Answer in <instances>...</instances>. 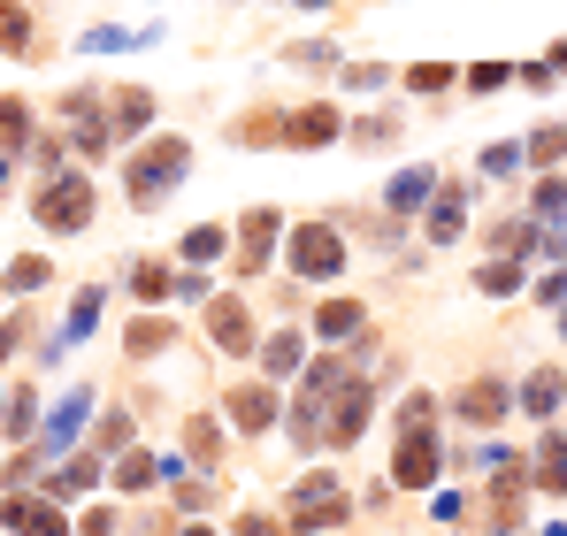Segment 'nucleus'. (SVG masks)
I'll list each match as a JSON object with an SVG mask.
<instances>
[{
  "instance_id": "f257e3e1",
  "label": "nucleus",
  "mask_w": 567,
  "mask_h": 536,
  "mask_svg": "<svg viewBox=\"0 0 567 536\" xmlns=\"http://www.w3.org/2000/svg\"><path fill=\"white\" fill-rule=\"evenodd\" d=\"M185 169H192L185 138H154V146L138 154V169H131V199H138V207H154L162 192H177V184H185Z\"/></svg>"
},
{
  "instance_id": "f03ea898",
  "label": "nucleus",
  "mask_w": 567,
  "mask_h": 536,
  "mask_svg": "<svg viewBox=\"0 0 567 536\" xmlns=\"http://www.w3.org/2000/svg\"><path fill=\"white\" fill-rule=\"evenodd\" d=\"M291 268L315 276V284L338 276V268H346V238H338L330 223H299V230H291Z\"/></svg>"
},
{
  "instance_id": "7ed1b4c3",
  "label": "nucleus",
  "mask_w": 567,
  "mask_h": 536,
  "mask_svg": "<svg viewBox=\"0 0 567 536\" xmlns=\"http://www.w3.org/2000/svg\"><path fill=\"white\" fill-rule=\"evenodd\" d=\"M85 215H93V184L85 177H54L39 192V223H47V230L70 238V230H85Z\"/></svg>"
},
{
  "instance_id": "20e7f679",
  "label": "nucleus",
  "mask_w": 567,
  "mask_h": 536,
  "mask_svg": "<svg viewBox=\"0 0 567 536\" xmlns=\"http://www.w3.org/2000/svg\"><path fill=\"white\" fill-rule=\"evenodd\" d=\"M291 522H299V529H330V522H346V483H338V475H307V483L291 491Z\"/></svg>"
},
{
  "instance_id": "39448f33",
  "label": "nucleus",
  "mask_w": 567,
  "mask_h": 536,
  "mask_svg": "<svg viewBox=\"0 0 567 536\" xmlns=\"http://www.w3.org/2000/svg\"><path fill=\"white\" fill-rule=\"evenodd\" d=\"M391 475H399L406 491H430V483H437V445H430V422H422V430H399V460H391Z\"/></svg>"
},
{
  "instance_id": "423d86ee",
  "label": "nucleus",
  "mask_w": 567,
  "mask_h": 536,
  "mask_svg": "<svg viewBox=\"0 0 567 536\" xmlns=\"http://www.w3.org/2000/svg\"><path fill=\"white\" fill-rule=\"evenodd\" d=\"M361 430H369V391H361V383L330 391V430H322V437H330V445H353Z\"/></svg>"
},
{
  "instance_id": "0eeeda50",
  "label": "nucleus",
  "mask_w": 567,
  "mask_h": 536,
  "mask_svg": "<svg viewBox=\"0 0 567 536\" xmlns=\"http://www.w3.org/2000/svg\"><path fill=\"white\" fill-rule=\"evenodd\" d=\"M93 399H100V391H70V399L54 406V422L39 430V452H70V437H78V430H85V414H93Z\"/></svg>"
},
{
  "instance_id": "6e6552de",
  "label": "nucleus",
  "mask_w": 567,
  "mask_h": 536,
  "mask_svg": "<svg viewBox=\"0 0 567 536\" xmlns=\"http://www.w3.org/2000/svg\"><path fill=\"white\" fill-rule=\"evenodd\" d=\"M8 529L16 536H70V522H62L54 498H8Z\"/></svg>"
},
{
  "instance_id": "1a4fd4ad",
  "label": "nucleus",
  "mask_w": 567,
  "mask_h": 536,
  "mask_svg": "<svg viewBox=\"0 0 567 536\" xmlns=\"http://www.w3.org/2000/svg\"><path fill=\"white\" fill-rule=\"evenodd\" d=\"M346 123H338V107H299V115H284V146H330Z\"/></svg>"
},
{
  "instance_id": "9d476101",
  "label": "nucleus",
  "mask_w": 567,
  "mask_h": 536,
  "mask_svg": "<svg viewBox=\"0 0 567 536\" xmlns=\"http://www.w3.org/2000/svg\"><path fill=\"white\" fill-rule=\"evenodd\" d=\"M207 338H215L223 353H254V330H246V307H238V299H215V307H207Z\"/></svg>"
},
{
  "instance_id": "9b49d317",
  "label": "nucleus",
  "mask_w": 567,
  "mask_h": 536,
  "mask_svg": "<svg viewBox=\"0 0 567 536\" xmlns=\"http://www.w3.org/2000/svg\"><path fill=\"white\" fill-rule=\"evenodd\" d=\"M269 246H277V207H254L238 230V268H269Z\"/></svg>"
},
{
  "instance_id": "f8f14e48",
  "label": "nucleus",
  "mask_w": 567,
  "mask_h": 536,
  "mask_svg": "<svg viewBox=\"0 0 567 536\" xmlns=\"http://www.w3.org/2000/svg\"><path fill=\"white\" fill-rule=\"evenodd\" d=\"M230 422L261 437V430L277 422V391H261V383H246V391H230Z\"/></svg>"
},
{
  "instance_id": "ddd939ff",
  "label": "nucleus",
  "mask_w": 567,
  "mask_h": 536,
  "mask_svg": "<svg viewBox=\"0 0 567 536\" xmlns=\"http://www.w3.org/2000/svg\"><path fill=\"white\" fill-rule=\"evenodd\" d=\"M560 391H567V375H560V368H529V383H522V406H529V414L545 422V414L560 406Z\"/></svg>"
},
{
  "instance_id": "4468645a",
  "label": "nucleus",
  "mask_w": 567,
  "mask_h": 536,
  "mask_svg": "<svg viewBox=\"0 0 567 536\" xmlns=\"http://www.w3.org/2000/svg\"><path fill=\"white\" fill-rule=\"evenodd\" d=\"M514 399H506V383H468L461 391V422H498Z\"/></svg>"
},
{
  "instance_id": "2eb2a0df",
  "label": "nucleus",
  "mask_w": 567,
  "mask_h": 536,
  "mask_svg": "<svg viewBox=\"0 0 567 536\" xmlns=\"http://www.w3.org/2000/svg\"><path fill=\"white\" fill-rule=\"evenodd\" d=\"M361 322H369V315H361V307H353V299H330V307H322V315H315V330H322V338H330V346H346V338H361Z\"/></svg>"
},
{
  "instance_id": "dca6fc26",
  "label": "nucleus",
  "mask_w": 567,
  "mask_h": 536,
  "mask_svg": "<svg viewBox=\"0 0 567 536\" xmlns=\"http://www.w3.org/2000/svg\"><path fill=\"white\" fill-rule=\"evenodd\" d=\"M154 475H177V460H154V452H123V460H115V483H123V491H146Z\"/></svg>"
},
{
  "instance_id": "f3484780",
  "label": "nucleus",
  "mask_w": 567,
  "mask_h": 536,
  "mask_svg": "<svg viewBox=\"0 0 567 536\" xmlns=\"http://www.w3.org/2000/svg\"><path fill=\"white\" fill-rule=\"evenodd\" d=\"M430 192H437V177H430V169H406V177H391V192H383V199H391V215H414Z\"/></svg>"
},
{
  "instance_id": "a211bd4d",
  "label": "nucleus",
  "mask_w": 567,
  "mask_h": 536,
  "mask_svg": "<svg viewBox=\"0 0 567 536\" xmlns=\"http://www.w3.org/2000/svg\"><path fill=\"white\" fill-rule=\"evenodd\" d=\"M461 215H468V192H461V184H453V192H437V215H430V238H437V246H453V238H461Z\"/></svg>"
},
{
  "instance_id": "6ab92c4d",
  "label": "nucleus",
  "mask_w": 567,
  "mask_h": 536,
  "mask_svg": "<svg viewBox=\"0 0 567 536\" xmlns=\"http://www.w3.org/2000/svg\"><path fill=\"white\" fill-rule=\"evenodd\" d=\"M93 322H100V284H93V291H78V307H70V322H62V338H54V346H78V338H93Z\"/></svg>"
},
{
  "instance_id": "aec40b11",
  "label": "nucleus",
  "mask_w": 567,
  "mask_h": 536,
  "mask_svg": "<svg viewBox=\"0 0 567 536\" xmlns=\"http://www.w3.org/2000/svg\"><path fill=\"white\" fill-rule=\"evenodd\" d=\"M529 223H567V184L560 177H545L529 192Z\"/></svg>"
},
{
  "instance_id": "412c9836",
  "label": "nucleus",
  "mask_w": 567,
  "mask_h": 536,
  "mask_svg": "<svg viewBox=\"0 0 567 536\" xmlns=\"http://www.w3.org/2000/svg\"><path fill=\"white\" fill-rule=\"evenodd\" d=\"M0 146H8V154L39 146V138H31V115H23V100H0Z\"/></svg>"
},
{
  "instance_id": "4be33fe9",
  "label": "nucleus",
  "mask_w": 567,
  "mask_h": 536,
  "mask_svg": "<svg viewBox=\"0 0 567 536\" xmlns=\"http://www.w3.org/2000/svg\"><path fill=\"white\" fill-rule=\"evenodd\" d=\"M537 483L545 491H567V437H545L537 445Z\"/></svg>"
},
{
  "instance_id": "5701e85b",
  "label": "nucleus",
  "mask_w": 567,
  "mask_h": 536,
  "mask_svg": "<svg viewBox=\"0 0 567 536\" xmlns=\"http://www.w3.org/2000/svg\"><path fill=\"white\" fill-rule=\"evenodd\" d=\"M0 47H8V54H31V16H23L16 0H0Z\"/></svg>"
},
{
  "instance_id": "b1692460",
  "label": "nucleus",
  "mask_w": 567,
  "mask_h": 536,
  "mask_svg": "<svg viewBox=\"0 0 567 536\" xmlns=\"http://www.w3.org/2000/svg\"><path fill=\"white\" fill-rule=\"evenodd\" d=\"M475 284H483L491 299H506V291H522V261H506V254H498L491 268H475Z\"/></svg>"
},
{
  "instance_id": "393cba45",
  "label": "nucleus",
  "mask_w": 567,
  "mask_h": 536,
  "mask_svg": "<svg viewBox=\"0 0 567 536\" xmlns=\"http://www.w3.org/2000/svg\"><path fill=\"white\" fill-rule=\"evenodd\" d=\"M522 154H529L537 169H553V162H560V154H567V123H553V131H537V138H529Z\"/></svg>"
},
{
  "instance_id": "a878e982",
  "label": "nucleus",
  "mask_w": 567,
  "mask_h": 536,
  "mask_svg": "<svg viewBox=\"0 0 567 536\" xmlns=\"http://www.w3.org/2000/svg\"><path fill=\"white\" fill-rule=\"evenodd\" d=\"M47 276H54V268L39 261V254H23V261L8 268V291H47Z\"/></svg>"
},
{
  "instance_id": "bb28decb",
  "label": "nucleus",
  "mask_w": 567,
  "mask_h": 536,
  "mask_svg": "<svg viewBox=\"0 0 567 536\" xmlns=\"http://www.w3.org/2000/svg\"><path fill=\"white\" fill-rule=\"evenodd\" d=\"M185 261H223V230H215V223H199L185 238Z\"/></svg>"
},
{
  "instance_id": "cd10ccee",
  "label": "nucleus",
  "mask_w": 567,
  "mask_h": 536,
  "mask_svg": "<svg viewBox=\"0 0 567 536\" xmlns=\"http://www.w3.org/2000/svg\"><path fill=\"white\" fill-rule=\"evenodd\" d=\"M123 437H131V414L115 406V414L100 422V437H93V460H100V452H123Z\"/></svg>"
},
{
  "instance_id": "c85d7f7f",
  "label": "nucleus",
  "mask_w": 567,
  "mask_h": 536,
  "mask_svg": "<svg viewBox=\"0 0 567 536\" xmlns=\"http://www.w3.org/2000/svg\"><path fill=\"white\" fill-rule=\"evenodd\" d=\"M453 85V70L445 62H422V70H406V92H445Z\"/></svg>"
},
{
  "instance_id": "c756f323",
  "label": "nucleus",
  "mask_w": 567,
  "mask_h": 536,
  "mask_svg": "<svg viewBox=\"0 0 567 536\" xmlns=\"http://www.w3.org/2000/svg\"><path fill=\"white\" fill-rule=\"evenodd\" d=\"M146 115H154V100H146V92H123V107H115V131H138Z\"/></svg>"
},
{
  "instance_id": "7c9ffc66",
  "label": "nucleus",
  "mask_w": 567,
  "mask_h": 536,
  "mask_svg": "<svg viewBox=\"0 0 567 536\" xmlns=\"http://www.w3.org/2000/svg\"><path fill=\"white\" fill-rule=\"evenodd\" d=\"M261 360H269L277 375H291V368H299V338H269V346H261Z\"/></svg>"
},
{
  "instance_id": "2f4dec72",
  "label": "nucleus",
  "mask_w": 567,
  "mask_h": 536,
  "mask_svg": "<svg viewBox=\"0 0 567 536\" xmlns=\"http://www.w3.org/2000/svg\"><path fill=\"white\" fill-rule=\"evenodd\" d=\"M506 78H514L506 62H475V70H468V92H498V85H506Z\"/></svg>"
},
{
  "instance_id": "473e14b6",
  "label": "nucleus",
  "mask_w": 567,
  "mask_h": 536,
  "mask_svg": "<svg viewBox=\"0 0 567 536\" xmlns=\"http://www.w3.org/2000/svg\"><path fill=\"white\" fill-rule=\"evenodd\" d=\"M483 169H491V177H514V169H522V146H491Z\"/></svg>"
},
{
  "instance_id": "72a5a7b5",
  "label": "nucleus",
  "mask_w": 567,
  "mask_h": 536,
  "mask_svg": "<svg viewBox=\"0 0 567 536\" xmlns=\"http://www.w3.org/2000/svg\"><path fill=\"white\" fill-rule=\"evenodd\" d=\"M162 338H169V330H162V322H154V315H146V322H131V353H154V346H162Z\"/></svg>"
},
{
  "instance_id": "f704fd0d",
  "label": "nucleus",
  "mask_w": 567,
  "mask_h": 536,
  "mask_svg": "<svg viewBox=\"0 0 567 536\" xmlns=\"http://www.w3.org/2000/svg\"><path fill=\"white\" fill-rule=\"evenodd\" d=\"M162 291H169V268L146 261V268H138V299H162Z\"/></svg>"
},
{
  "instance_id": "c9c22d12",
  "label": "nucleus",
  "mask_w": 567,
  "mask_h": 536,
  "mask_svg": "<svg viewBox=\"0 0 567 536\" xmlns=\"http://www.w3.org/2000/svg\"><path fill=\"white\" fill-rule=\"evenodd\" d=\"M238 536H277V522H238Z\"/></svg>"
},
{
  "instance_id": "e433bc0d",
  "label": "nucleus",
  "mask_w": 567,
  "mask_h": 536,
  "mask_svg": "<svg viewBox=\"0 0 567 536\" xmlns=\"http://www.w3.org/2000/svg\"><path fill=\"white\" fill-rule=\"evenodd\" d=\"M16 353V322H0V360Z\"/></svg>"
},
{
  "instance_id": "4c0bfd02",
  "label": "nucleus",
  "mask_w": 567,
  "mask_h": 536,
  "mask_svg": "<svg viewBox=\"0 0 567 536\" xmlns=\"http://www.w3.org/2000/svg\"><path fill=\"white\" fill-rule=\"evenodd\" d=\"M560 338H567V307H560Z\"/></svg>"
},
{
  "instance_id": "58836bf2",
  "label": "nucleus",
  "mask_w": 567,
  "mask_h": 536,
  "mask_svg": "<svg viewBox=\"0 0 567 536\" xmlns=\"http://www.w3.org/2000/svg\"><path fill=\"white\" fill-rule=\"evenodd\" d=\"M192 536H215V529H192Z\"/></svg>"
},
{
  "instance_id": "ea45409f",
  "label": "nucleus",
  "mask_w": 567,
  "mask_h": 536,
  "mask_svg": "<svg viewBox=\"0 0 567 536\" xmlns=\"http://www.w3.org/2000/svg\"><path fill=\"white\" fill-rule=\"evenodd\" d=\"M307 8H322V0H307Z\"/></svg>"
}]
</instances>
